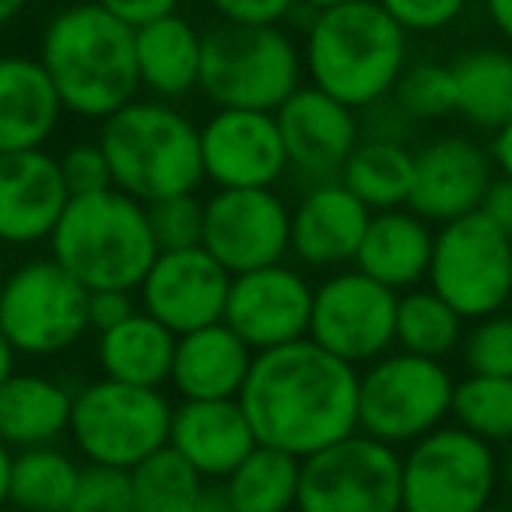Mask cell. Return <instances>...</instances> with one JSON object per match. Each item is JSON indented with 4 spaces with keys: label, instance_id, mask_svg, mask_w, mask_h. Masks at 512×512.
<instances>
[{
    "label": "cell",
    "instance_id": "6da1fadb",
    "mask_svg": "<svg viewBox=\"0 0 512 512\" xmlns=\"http://www.w3.org/2000/svg\"><path fill=\"white\" fill-rule=\"evenodd\" d=\"M239 404L256 442L302 460L358 428V372L306 334L256 351Z\"/></svg>",
    "mask_w": 512,
    "mask_h": 512
},
{
    "label": "cell",
    "instance_id": "7a4b0ae2",
    "mask_svg": "<svg viewBox=\"0 0 512 512\" xmlns=\"http://www.w3.org/2000/svg\"><path fill=\"white\" fill-rule=\"evenodd\" d=\"M64 109L106 120L141 88L134 25L106 11L99 0L64 8L43 32L39 50Z\"/></svg>",
    "mask_w": 512,
    "mask_h": 512
},
{
    "label": "cell",
    "instance_id": "3957f363",
    "mask_svg": "<svg viewBox=\"0 0 512 512\" xmlns=\"http://www.w3.org/2000/svg\"><path fill=\"white\" fill-rule=\"evenodd\" d=\"M407 64V32L379 0H344L313 11L302 71L351 109H369L393 92Z\"/></svg>",
    "mask_w": 512,
    "mask_h": 512
},
{
    "label": "cell",
    "instance_id": "277c9868",
    "mask_svg": "<svg viewBox=\"0 0 512 512\" xmlns=\"http://www.w3.org/2000/svg\"><path fill=\"white\" fill-rule=\"evenodd\" d=\"M53 260L81 285L134 292L158 256L148 207L130 193L106 186L74 193L50 232Z\"/></svg>",
    "mask_w": 512,
    "mask_h": 512
},
{
    "label": "cell",
    "instance_id": "5b68a950",
    "mask_svg": "<svg viewBox=\"0 0 512 512\" xmlns=\"http://www.w3.org/2000/svg\"><path fill=\"white\" fill-rule=\"evenodd\" d=\"M99 144L113 186L141 204L190 193L204 183L200 127L165 102H123L102 120Z\"/></svg>",
    "mask_w": 512,
    "mask_h": 512
},
{
    "label": "cell",
    "instance_id": "8992f818",
    "mask_svg": "<svg viewBox=\"0 0 512 512\" xmlns=\"http://www.w3.org/2000/svg\"><path fill=\"white\" fill-rule=\"evenodd\" d=\"M302 85V53L281 25L221 22L204 32L200 85L214 106L274 109Z\"/></svg>",
    "mask_w": 512,
    "mask_h": 512
},
{
    "label": "cell",
    "instance_id": "52a82bcc",
    "mask_svg": "<svg viewBox=\"0 0 512 512\" xmlns=\"http://www.w3.org/2000/svg\"><path fill=\"white\" fill-rule=\"evenodd\" d=\"M495 484L491 442L463 425H435L400 456V509L407 512H481Z\"/></svg>",
    "mask_w": 512,
    "mask_h": 512
},
{
    "label": "cell",
    "instance_id": "ba28073f",
    "mask_svg": "<svg viewBox=\"0 0 512 512\" xmlns=\"http://www.w3.org/2000/svg\"><path fill=\"white\" fill-rule=\"evenodd\" d=\"M172 407L158 393V386L120 383V379H99L85 386L71 400L74 446L88 463H109V467H134L148 453L169 442Z\"/></svg>",
    "mask_w": 512,
    "mask_h": 512
},
{
    "label": "cell",
    "instance_id": "9c48e42d",
    "mask_svg": "<svg viewBox=\"0 0 512 512\" xmlns=\"http://www.w3.org/2000/svg\"><path fill=\"white\" fill-rule=\"evenodd\" d=\"M453 386L439 358L414 351L372 358L369 372L358 376V432L390 446L421 439L449 414Z\"/></svg>",
    "mask_w": 512,
    "mask_h": 512
},
{
    "label": "cell",
    "instance_id": "30bf717a",
    "mask_svg": "<svg viewBox=\"0 0 512 512\" xmlns=\"http://www.w3.org/2000/svg\"><path fill=\"white\" fill-rule=\"evenodd\" d=\"M428 281L463 320L502 313L512 299V239L484 211L442 221Z\"/></svg>",
    "mask_w": 512,
    "mask_h": 512
},
{
    "label": "cell",
    "instance_id": "8fae6325",
    "mask_svg": "<svg viewBox=\"0 0 512 512\" xmlns=\"http://www.w3.org/2000/svg\"><path fill=\"white\" fill-rule=\"evenodd\" d=\"M88 288L57 260H32L0 285V334L18 355H60L85 337Z\"/></svg>",
    "mask_w": 512,
    "mask_h": 512
},
{
    "label": "cell",
    "instance_id": "7c38bea8",
    "mask_svg": "<svg viewBox=\"0 0 512 512\" xmlns=\"http://www.w3.org/2000/svg\"><path fill=\"white\" fill-rule=\"evenodd\" d=\"M302 512H397L400 456L390 442L365 432L302 456L299 474Z\"/></svg>",
    "mask_w": 512,
    "mask_h": 512
},
{
    "label": "cell",
    "instance_id": "4fadbf2b",
    "mask_svg": "<svg viewBox=\"0 0 512 512\" xmlns=\"http://www.w3.org/2000/svg\"><path fill=\"white\" fill-rule=\"evenodd\" d=\"M200 246L228 274L278 264L292 249V211L274 186H218L204 204Z\"/></svg>",
    "mask_w": 512,
    "mask_h": 512
},
{
    "label": "cell",
    "instance_id": "5bb4252c",
    "mask_svg": "<svg viewBox=\"0 0 512 512\" xmlns=\"http://www.w3.org/2000/svg\"><path fill=\"white\" fill-rule=\"evenodd\" d=\"M397 299L400 295L393 288L369 278L365 271L334 274L320 288H313L309 337L351 365L372 362L393 344Z\"/></svg>",
    "mask_w": 512,
    "mask_h": 512
},
{
    "label": "cell",
    "instance_id": "9a60e30c",
    "mask_svg": "<svg viewBox=\"0 0 512 512\" xmlns=\"http://www.w3.org/2000/svg\"><path fill=\"white\" fill-rule=\"evenodd\" d=\"M232 274L204 246L158 249L148 274L141 278V306L172 334L207 327L225 316Z\"/></svg>",
    "mask_w": 512,
    "mask_h": 512
},
{
    "label": "cell",
    "instance_id": "2e32d148",
    "mask_svg": "<svg viewBox=\"0 0 512 512\" xmlns=\"http://www.w3.org/2000/svg\"><path fill=\"white\" fill-rule=\"evenodd\" d=\"M313 288L299 271L278 264L232 274L221 320L253 351L278 348L309 334Z\"/></svg>",
    "mask_w": 512,
    "mask_h": 512
},
{
    "label": "cell",
    "instance_id": "e0dca14e",
    "mask_svg": "<svg viewBox=\"0 0 512 512\" xmlns=\"http://www.w3.org/2000/svg\"><path fill=\"white\" fill-rule=\"evenodd\" d=\"M200 162L214 186H274L288 172L274 113L218 106L200 127Z\"/></svg>",
    "mask_w": 512,
    "mask_h": 512
},
{
    "label": "cell",
    "instance_id": "ac0fdd59",
    "mask_svg": "<svg viewBox=\"0 0 512 512\" xmlns=\"http://www.w3.org/2000/svg\"><path fill=\"white\" fill-rule=\"evenodd\" d=\"M274 120H278L281 141H285L288 165L309 179L337 176L344 158L362 137V123H358L355 109L316 85L295 88L274 109Z\"/></svg>",
    "mask_w": 512,
    "mask_h": 512
},
{
    "label": "cell",
    "instance_id": "d6986e66",
    "mask_svg": "<svg viewBox=\"0 0 512 512\" xmlns=\"http://www.w3.org/2000/svg\"><path fill=\"white\" fill-rule=\"evenodd\" d=\"M491 186V155L467 137H439L414 155V176L407 204L425 221H453L481 211Z\"/></svg>",
    "mask_w": 512,
    "mask_h": 512
},
{
    "label": "cell",
    "instance_id": "ffe728a7",
    "mask_svg": "<svg viewBox=\"0 0 512 512\" xmlns=\"http://www.w3.org/2000/svg\"><path fill=\"white\" fill-rule=\"evenodd\" d=\"M71 190L60 172V158L43 148L0 151V242L32 246L50 239L64 214Z\"/></svg>",
    "mask_w": 512,
    "mask_h": 512
},
{
    "label": "cell",
    "instance_id": "44dd1931",
    "mask_svg": "<svg viewBox=\"0 0 512 512\" xmlns=\"http://www.w3.org/2000/svg\"><path fill=\"white\" fill-rule=\"evenodd\" d=\"M169 446H176L204 481H225L235 463L256 446V435L239 397L183 400L172 411Z\"/></svg>",
    "mask_w": 512,
    "mask_h": 512
},
{
    "label": "cell",
    "instance_id": "7402d4cb",
    "mask_svg": "<svg viewBox=\"0 0 512 512\" xmlns=\"http://www.w3.org/2000/svg\"><path fill=\"white\" fill-rule=\"evenodd\" d=\"M372 211L337 179L306 193L292 211V253L306 267H341L355 260Z\"/></svg>",
    "mask_w": 512,
    "mask_h": 512
},
{
    "label": "cell",
    "instance_id": "603a6c76",
    "mask_svg": "<svg viewBox=\"0 0 512 512\" xmlns=\"http://www.w3.org/2000/svg\"><path fill=\"white\" fill-rule=\"evenodd\" d=\"M249 362H253V348L225 320H218L207 323V327L176 334V355H172L169 379L183 400L239 397Z\"/></svg>",
    "mask_w": 512,
    "mask_h": 512
},
{
    "label": "cell",
    "instance_id": "cb8c5ba5",
    "mask_svg": "<svg viewBox=\"0 0 512 512\" xmlns=\"http://www.w3.org/2000/svg\"><path fill=\"white\" fill-rule=\"evenodd\" d=\"M432 242L435 235L421 214L404 211V207H386V211H372L362 242H358L355 264L369 278L400 292V288H414L428 278Z\"/></svg>",
    "mask_w": 512,
    "mask_h": 512
},
{
    "label": "cell",
    "instance_id": "d4e9b609",
    "mask_svg": "<svg viewBox=\"0 0 512 512\" xmlns=\"http://www.w3.org/2000/svg\"><path fill=\"white\" fill-rule=\"evenodd\" d=\"M64 102L43 60L0 57V151L43 148L57 130Z\"/></svg>",
    "mask_w": 512,
    "mask_h": 512
},
{
    "label": "cell",
    "instance_id": "484cf974",
    "mask_svg": "<svg viewBox=\"0 0 512 512\" xmlns=\"http://www.w3.org/2000/svg\"><path fill=\"white\" fill-rule=\"evenodd\" d=\"M137 78L158 99H183L200 85V53L204 32L193 29L179 11L137 25L134 29Z\"/></svg>",
    "mask_w": 512,
    "mask_h": 512
},
{
    "label": "cell",
    "instance_id": "4316f807",
    "mask_svg": "<svg viewBox=\"0 0 512 512\" xmlns=\"http://www.w3.org/2000/svg\"><path fill=\"white\" fill-rule=\"evenodd\" d=\"M176 334L151 313H130L99 330V365L109 379L137 386H162L172 372Z\"/></svg>",
    "mask_w": 512,
    "mask_h": 512
},
{
    "label": "cell",
    "instance_id": "83f0119b",
    "mask_svg": "<svg viewBox=\"0 0 512 512\" xmlns=\"http://www.w3.org/2000/svg\"><path fill=\"white\" fill-rule=\"evenodd\" d=\"M71 393L46 376L11 372L0 383V439L29 449L60 439L71 425Z\"/></svg>",
    "mask_w": 512,
    "mask_h": 512
},
{
    "label": "cell",
    "instance_id": "f1b7e54d",
    "mask_svg": "<svg viewBox=\"0 0 512 512\" xmlns=\"http://www.w3.org/2000/svg\"><path fill=\"white\" fill-rule=\"evenodd\" d=\"M337 176L369 211L404 207L411 193L414 151H407V144L393 137H365V141L358 137Z\"/></svg>",
    "mask_w": 512,
    "mask_h": 512
},
{
    "label": "cell",
    "instance_id": "f546056e",
    "mask_svg": "<svg viewBox=\"0 0 512 512\" xmlns=\"http://www.w3.org/2000/svg\"><path fill=\"white\" fill-rule=\"evenodd\" d=\"M299 474L302 460L295 453L256 442L221 488L235 512H285L299 502Z\"/></svg>",
    "mask_w": 512,
    "mask_h": 512
},
{
    "label": "cell",
    "instance_id": "4dcf8cb0",
    "mask_svg": "<svg viewBox=\"0 0 512 512\" xmlns=\"http://www.w3.org/2000/svg\"><path fill=\"white\" fill-rule=\"evenodd\" d=\"M456 113L474 127L498 130L512 116V53L470 50L453 60Z\"/></svg>",
    "mask_w": 512,
    "mask_h": 512
},
{
    "label": "cell",
    "instance_id": "1f68e13d",
    "mask_svg": "<svg viewBox=\"0 0 512 512\" xmlns=\"http://www.w3.org/2000/svg\"><path fill=\"white\" fill-rule=\"evenodd\" d=\"M78 474V463L60 449H53L50 442L29 446L18 456H11L8 502L39 512L71 509L74 491H78Z\"/></svg>",
    "mask_w": 512,
    "mask_h": 512
},
{
    "label": "cell",
    "instance_id": "d6a6232c",
    "mask_svg": "<svg viewBox=\"0 0 512 512\" xmlns=\"http://www.w3.org/2000/svg\"><path fill=\"white\" fill-rule=\"evenodd\" d=\"M134 512H193L204 491L200 470L176 446H158L130 467Z\"/></svg>",
    "mask_w": 512,
    "mask_h": 512
},
{
    "label": "cell",
    "instance_id": "836d02e7",
    "mask_svg": "<svg viewBox=\"0 0 512 512\" xmlns=\"http://www.w3.org/2000/svg\"><path fill=\"white\" fill-rule=\"evenodd\" d=\"M463 316L442 299L439 292H407L397 299V323H393V344L414 355L442 358L460 344Z\"/></svg>",
    "mask_w": 512,
    "mask_h": 512
},
{
    "label": "cell",
    "instance_id": "e575fe53",
    "mask_svg": "<svg viewBox=\"0 0 512 512\" xmlns=\"http://www.w3.org/2000/svg\"><path fill=\"white\" fill-rule=\"evenodd\" d=\"M449 411L456 414L467 432L481 435L488 442L512 439V376H481L470 372L463 383L453 386V404Z\"/></svg>",
    "mask_w": 512,
    "mask_h": 512
},
{
    "label": "cell",
    "instance_id": "d590c367",
    "mask_svg": "<svg viewBox=\"0 0 512 512\" xmlns=\"http://www.w3.org/2000/svg\"><path fill=\"white\" fill-rule=\"evenodd\" d=\"M393 102L411 123L439 120V116L456 113V88L453 71L439 64H414L404 67L393 85Z\"/></svg>",
    "mask_w": 512,
    "mask_h": 512
},
{
    "label": "cell",
    "instance_id": "8d00e7d4",
    "mask_svg": "<svg viewBox=\"0 0 512 512\" xmlns=\"http://www.w3.org/2000/svg\"><path fill=\"white\" fill-rule=\"evenodd\" d=\"M144 207H148L151 235H155L158 249L200 246V239H204V200L197 197V190L172 193V197L151 200Z\"/></svg>",
    "mask_w": 512,
    "mask_h": 512
},
{
    "label": "cell",
    "instance_id": "74e56055",
    "mask_svg": "<svg viewBox=\"0 0 512 512\" xmlns=\"http://www.w3.org/2000/svg\"><path fill=\"white\" fill-rule=\"evenodd\" d=\"M134 491H130V470L109 467V463H88L78 474L71 512H130Z\"/></svg>",
    "mask_w": 512,
    "mask_h": 512
},
{
    "label": "cell",
    "instance_id": "f35d334b",
    "mask_svg": "<svg viewBox=\"0 0 512 512\" xmlns=\"http://www.w3.org/2000/svg\"><path fill=\"white\" fill-rule=\"evenodd\" d=\"M463 362L481 376H512V316H481L467 337Z\"/></svg>",
    "mask_w": 512,
    "mask_h": 512
},
{
    "label": "cell",
    "instance_id": "ab89813d",
    "mask_svg": "<svg viewBox=\"0 0 512 512\" xmlns=\"http://www.w3.org/2000/svg\"><path fill=\"white\" fill-rule=\"evenodd\" d=\"M404 32H442L463 15L467 0H379Z\"/></svg>",
    "mask_w": 512,
    "mask_h": 512
},
{
    "label": "cell",
    "instance_id": "60d3db41",
    "mask_svg": "<svg viewBox=\"0 0 512 512\" xmlns=\"http://www.w3.org/2000/svg\"><path fill=\"white\" fill-rule=\"evenodd\" d=\"M60 172H64L67 190L74 193H95L113 186V176H109V162L102 144H74L64 158H60Z\"/></svg>",
    "mask_w": 512,
    "mask_h": 512
},
{
    "label": "cell",
    "instance_id": "b9f144b4",
    "mask_svg": "<svg viewBox=\"0 0 512 512\" xmlns=\"http://www.w3.org/2000/svg\"><path fill=\"white\" fill-rule=\"evenodd\" d=\"M221 15V22L239 25H278L292 15L299 0H207Z\"/></svg>",
    "mask_w": 512,
    "mask_h": 512
},
{
    "label": "cell",
    "instance_id": "7bdbcfd3",
    "mask_svg": "<svg viewBox=\"0 0 512 512\" xmlns=\"http://www.w3.org/2000/svg\"><path fill=\"white\" fill-rule=\"evenodd\" d=\"M130 313H134V299L127 288H92L88 292V327L109 330Z\"/></svg>",
    "mask_w": 512,
    "mask_h": 512
},
{
    "label": "cell",
    "instance_id": "ee69618b",
    "mask_svg": "<svg viewBox=\"0 0 512 512\" xmlns=\"http://www.w3.org/2000/svg\"><path fill=\"white\" fill-rule=\"evenodd\" d=\"M99 4L106 11H113L116 18H123L127 25H134V29L179 8V0H99Z\"/></svg>",
    "mask_w": 512,
    "mask_h": 512
},
{
    "label": "cell",
    "instance_id": "f6af8a7d",
    "mask_svg": "<svg viewBox=\"0 0 512 512\" xmlns=\"http://www.w3.org/2000/svg\"><path fill=\"white\" fill-rule=\"evenodd\" d=\"M481 211L502 228L505 235L512 239V179L502 176V179H491L488 193H484V204Z\"/></svg>",
    "mask_w": 512,
    "mask_h": 512
},
{
    "label": "cell",
    "instance_id": "bcb514c9",
    "mask_svg": "<svg viewBox=\"0 0 512 512\" xmlns=\"http://www.w3.org/2000/svg\"><path fill=\"white\" fill-rule=\"evenodd\" d=\"M491 165H495L502 176L512 179V116L495 130V141H491Z\"/></svg>",
    "mask_w": 512,
    "mask_h": 512
},
{
    "label": "cell",
    "instance_id": "7dc6e473",
    "mask_svg": "<svg viewBox=\"0 0 512 512\" xmlns=\"http://www.w3.org/2000/svg\"><path fill=\"white\" fill-rule=\"evenodd\" d=\"M484 8H488L491 25L512 43V0H484Z\"/></svg>",
    "mask_w": 512,
    "mask_h": 512
},
{
    "label": "cell",
    "instance_id": "c3c4849f",
    "mask_svg": "<svg viewBox=\"0 0 512 512\" xmlns=\"http://www.w3.org/2000/svg\"><path fill=\"white\" fill-rule=\"evenodd\" d=\"M8 477H11V446L0 439V505L8 502Z\"/></svg>",
    "mask_w": 512,
    "mask_h": 512
},
{
    "label": "cell",
    "instance_id": "681fc988",
    "mask_svg": "<svg viewBox=\"0 0 512 512\" xmlns=\"http://www.w3.org/2000/svg\"><path fill=\"white\" fill-rule=\"evenodd\" d=\"M15 355H18V351L11 348V341L4 334H0V383H4V379H8L11 372H15Z\"/></svg>",
    "mask_w": 512,
    "mask_h": 512
},
{
    "label": "cell",
    "instance_id": "f907efd6",
    "mask_svg": "<svg viewBox=\"0 0 512 512\" xmlns=\"http://www.w3.org/2000/svg\"><path fill=\"white\" fill-rule=\"evenodd\" d=\"M25 4H29V0H0V25L11 22V18H15L18 11L25 8Z\"/></svg>",
    "mask_w": 512,
    "mask_h": 512
},
{
    "label": "cell",
    "instance_id": "816d5d0a",
    "mask_svg": "<svg viewBox=\"0 0 512 512\" xmlns=\"http://www.w3.org/2000/svg\"><path fill=\"white\" fill-rule=\"evenodd\" d=\"M299 4H306L309 11H323V8H334V4H344V0H299Z\"/></svg>",
    "mask_w": 512,
    "mask_h": 512
},
{
    "label": "cell",
    "instance_id": "f5cc1de1",
    "mask_svg": "<svg viewBox=\"0 0 512 512\" xmlns=\"http://www.w3.org/2000/svg\"><path fill=\"white\" fill-rule=\"evenodd\" d=\"M509 484H512V463H509Z\"/></svg>",
    "mask_w": 512,
    "mask_h": 512
},
{
    "label": "cell",
    "instance_id": "db71d44e",
    "mask_svg": "<svg viewBox=\"0 0 512 512\" xmlns=\"http://www.w3.org/2000/svg\"><path fill=\"white\" fill-rule=\"evenodd\" d=\"M0 246H4V242H0Z\"/></svg>",
    "mask_w": 512,
    "mask_h": 512
}]
</instances>
